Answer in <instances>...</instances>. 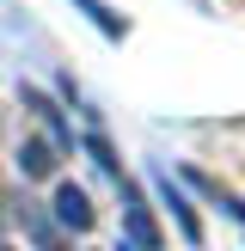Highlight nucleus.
<instances>
[{
	"label": "nucleus",
	"mask_w": 245,
	"mask_h": 251,
	"mask_svg": "<svg viewBox=\"0 0 245 251\" xmlns=\"http://www.w3.org/2000/svg\"><path fill=\"white\" fill-rule=\"evenodd\" d=\"M122 233H129L141 251H159V227H153V215H147V202H141L135 184H122Z\"/></svg>",
	"instance_id": "nucleus-1"
},
{
	"label": "nucleus",
	"mask_w": 245,
	"mask_h": 251,
	"mask_svg": "<svg viewBox=\"0 0 245 251\" xmlns=\"http://www.w3.org/2000/svg\"><path fill=\"white\" fill-rule=\"evenodd\" d=\"M55 221H61V227H74V233L92 227V202H86L80 184H55Z\"/></svg>",
	"instance_id": "nucleus-2"
},
{
	"label": "nucleus",
	"mask_w": 245,
	"mask_h": 251,
	"mask_svg": "<svg viewBox=\"0 0 245 251\" xmlns=\"http://www.w3.org/2000/svg\"><path fill=\"white\" fill-rule=\"evenodd\" d=\"M19 172H24V178H49V172H55V147L31 135V141L19 147Z\"/></svg>",
	"instance_id": "nucleus-3"
},
{
	"label": "nucleus",
	"mask_w": 245,
	"mask_h": 251,
	"mask_svg": "<svg viewBox=\"0 0 245 251\" xmlns=\"http://www.w3.org/2000/svg\"><path fill=\"white\" fill-rule=\"evenodd\" d=\"M159 196H166V208L178 215V227H184V239H202V221H196V208L184 202L178 190H172V178H159Z\"/></svg>",
	"instance_id": "nucleus-4"
},
{
	"label": "nucleus",
	"mask_w": 245,
	"mask_h": 251,
	"mask_svg": "<svg viewBox=\"0 0 245 251\" xmlns=\"http://www.w3.org/2000/svg\"><path fill=\"white\" fill-rule=\"evenodd\" d=\"M74 6H80V12H86V19H92V25H98L104 37H122V19H117V12L104 6V0H74Z\"/></svg>",
	"instance_id": "nucleus-5"
},
{
	"label": "nucleus",
	"mask_w": 245,
	"mask_h": 251,
	"mask_svg": "<svg viewBox=\"0 0 245 251\" xmlns=\"http://www.w3.org/2000/svg\"><path fill=\"white\" fill-rule=\"evenodd\" d=\"M19 98H24V104H31V110H37V117H43V123H49V129H55V141H68V129H61V117H55V104H49V98H43V92H37V86H24V92H19Z\"/></svg>",
	"instance_id": "nucleus-6"
},
{
	"label": "nucleus",
	"mask_w": 245,
	"mask_h": 251,
	"mask_svg": "<svg viewBox=\"0 0 245 251\" xmlns=\"http://www.w3.org/2000/svg\"><path fill=\"white\" fill-rule=\"evenodd\" d=\"M196 184H202V190H208V196H215V202H220V208H227V215H233V221L245 227V202H239V196H227L220 184H208V178H196Z\"/></svg>",
	"instance_id": "nucleus-7"
}]
</instances>
